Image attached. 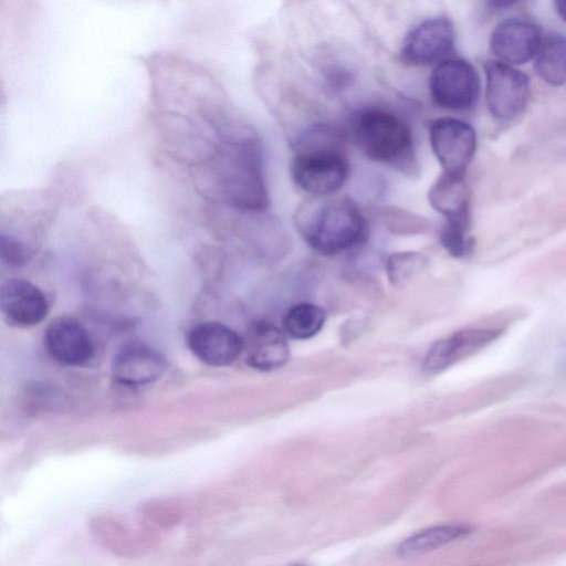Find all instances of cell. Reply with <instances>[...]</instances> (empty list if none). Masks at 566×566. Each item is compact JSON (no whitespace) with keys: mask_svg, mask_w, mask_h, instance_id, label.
Instances as JSON below:
<instances>
[{"mask_svg":"<svg viewBox=\"0 0 566 566\" xmlns=\"http://www.w3.org/2000/svg\"><path fill=\"white\" fill-rule=\"evenodd\" d=\"M564 365H565V369H566V358H565Z\"/></svg>","mask_w":566,"mask_h":566,"instance_id":"d4e9b609","label":"cell"},{"mask_svg":"<svg viewBox=\"0 0 566 566\" xmlns=\"http://www.w3.org/2000/svg\"><path fill=\"white\" fill-rule=\"evenodd\" d=\"M326 312L317 304L302 302L293 305L283 319L284 332L296 339L315 336L324 326Z\"/></svg>","mask_w":566,"mask_h":566,"instance_id":"d6986e66","label":"cell"},{"mask_svg":"<svg viewBox=\"0 0 566 566\" xmlns=\"http://www.w3.org/2000/svg\"><path fill=\"white\" fill-rule=\"evenodd\" d=\"M190 352L203 364L223 367L243 352V337L223 323L207 321L196 324L187 335Z\"/></svg>","mask_w":566,"mask_h":566,"instance_id":"30bf717a","label":"cell"},{"mask_svg":"<svg viewBox=\"0 0 566 566\" xmlns=\"http://www.w3.org/2000/svg\"><path fill=\"white\" fill-rule=\"evenodd\" d=\"M536 55V72L546 83L555 86L566 84V36L547 35Z\"/></svg>","mask_w":566,"mask_h":566,"instance_id":"e0dca14e","label":"cell"},{"mask_svg":"<svg viewBox=\"0 0 566 566\" xmlns=\"http://www.w3.org/2000/svg\"><path fill=\"white\" fill-rule=\"evenodd\" d=\"M454 28L446 17L428 18L405 36L401 60L409 65H429L443 61L454 46Z\"/></svg>","mask_w":566,"mask_h":566,"instance_id":"ba28073f","label":"cell"},{"mask_svg":"<svg viewBox=\"0 0 566 566\" xmlns=\"http://www.w3.org/2000/svg\"><path fill=\"white\" fill-rule=\"evenodd\" d=\"M220 168L221 192L229 203L248 211H262L268 207L262 157L254 139L230 144L221 156Z\"/></svg>","mask_w":566,"mask_h":566,"instance_id":"277c9868","label":"cell"},{"mask_svg":"<svg viewBox=\"0 0 566 566\" xmlns=\"http://www.w3.org/2000/svg\"><path fill=\"white\" fill-rule=\"evenodd\" d=\"M486 104L499 120H512L526 108L530 99L527 76L510 64L490 61L485 64Z\"/></svg>","mask_w":566,"mask_h":566,"instance_id":"52a82bcc","label":"cell"},{"mask_svg":"<svg viewBox=\"0 0 566 566\" xmlns=\"http://www.w3.org/2000/svg\"><path fill=\"white\" fill-rule=\"evenodd\" d=\"M294 221L307 245L322 255L345 252L366 235L364 214L346 196H312L298 206Z\"/></svg>","mask_w":566,"mask_h":566,"instance_id":"6da1fadb","label":"cell"},{"mask_svg":"<svg viewBox=\"0 0 566 566\" xmlns=\"http://www.w3.org/2000/svg\"><path fill=\"white\" fill-rule=\"evenodd\" d=\"M1 261L9 266H21L27 262L28 255L24 247L15 239L1 234Z\"/></svg>","mask_w":566,"mask_h":566,"instance_id":"7402d4cb","label":"cell"},{"mask_svg":"<svg viewBox=\"0 0 566 566\" xmlns=\"http://www.w3.org/2000/svg\"><path fill=\"white\" fill-rule=\"evenodd\" d=\"M284 331L268 322L254 323L243 337L247 363L259 370H272L284 365L290 355Z\"/></svg>","mask_w":566,"mask_h":566,"instance_id":"9a60e30c","label":"cell"},{"mask_svg":"<svg viewBox=\"0 0 566 566\" xmlns=\"http://www.w3.org/2000/svg\"><path fill=\"white\" fill-rule=\"evenodd\" d=\"M0 310L9 325L32 327L46 317L50 303L38 285L22 277H12L1 285Z\"/></svg>","mask_w":566,"mask_h":566,"instance_id":"7c38bea8","label":"cell"},{"mask_svg":"<svg viewBox=\"0 0 566 566\" xmlns=\"http://www.w3.org/2000/svg\"><path fill=\"white\" fill-rule=\"evenodd\" d=\"M469 532V527L454 524L430 527L403 541L398 547V553L403 557L423 555L467 535Z\"/></svg>","mask_w":566,"mask_h":566,"instance_id":"ac0fdd59","label":"cell"},{"mask_svg":"<svg viewBox=\"0 0 566 566\" xmlns=\"http://www.w3.org/2000/svg\"><path fill=\"white\" fill-rule=\"evenodd\" d=\"M479 91V75L474 66L459 57L441 61L429 78V92L433 103L449 111L471 109L478 101Z\"/></svg>","mask_w":566,"mask_h":566,"instance_id":"5b68a950","label":"cell"},{"mask_svg":"<svg viewBox=\"0 0 566 566\" xmlns=\"http://www.w3.org/2000/svg\"><path fill=\"white\" fill-rule=\"evenodd\" d=\"M559 17L566 22V0H554Z\"/></svg>","mask_w":566,"mask_h":566,"instance_id":"cb8c5ba5","label":"cell"},{"mask_svg":"<svg viewBox=\"0 0 566 566\" xmlns=\"http://www.w3.org/2000/svg\"><path fill=\"white\" fill-rule=\"evenodd\" d=\"M542 43L539 28L524 19H509L496 25L491 35V50L507 64H524L538 52Z\"/></svg>","mask_w":566,"mask_h":566,"instance_id":"5bb4252c","label":"cell"},{"mask_svg":"<svg viewBox=\"0 0 566 566\" xmlns=\"http://www.w3.org/2000/svg\"><path fill=\"white\" fill-rule=\"evenodd\" d=\"M336 137L326 126L311 128L300 137L291 176L300 189L313 197L336 193L348 178V161L336 147Z\"/></svg>","mask_w":566,"mask_h":566,"instance_id":"3957f363","label":"cell"},{"mask_svg":"<svg viewBox=\"0 0 566 566\" xmlns=\"http://www.w3.org/2000/svg\"><path fill=\"white\" fill-rule=\"evenodd\" d=\"M523 0H486L490 8L494 10H506L516 4L521 3Z\"/></svg>","mask_w":566,"mask_h":566,"instance_id":"603a6c76","label":"cell"},{"mask_svg":"<svg viewBox=\"0 0 566 566\" xmlns=\"http://www.w3.org/2000/svg\"><path fill=\"white\" fill-rule=\"evenodd\" d=\"M428 264L424 254L417 251L391 253L386 260V273L396 287H403L420 274Z\"/></svg>","mask_w":566,"mask_h":566,"instance_id":"ffe728a7","label":"cell"},{"mask_svg":"<svg viewBox=\"0 0 566 566\" xmlns=\"http://www.w3.org/2000/svg\"><path fill=\"white\" fill-rule=\"evenodd\" d=\"M505 324L502 319L491 321L484 325L462 328L439 340L426 356L424 370L440 371L479 352L503 334Z\"/></svg>","mask_w":566,"mask_h":566,"instance_id":"9c48e42d","label":"cell"},{"mask_svg":"<svg viewBox=\"0 0 566 566\" xmlns=\"http://www.w3.org/2000/svg\"><path fill=\"white\" fill-rule=\"evenodd\" d=\"M429 139L442 172L465 177L478 147L474 128L459 118L441 117L431 123Z\"/></svg>","mask_w":566,"mask_h":566,"instance_id":"8992f818","label":"cell"},{"mask_svg":"<svg viewBox=\"0 0 566 566\" xmlns=\"http://www.w3.org/2000/svg\"><path fill=\"white\" fill-rule=\"evenodd\" d=\"M48 354L64 366H84L94 356V343L87 329L74 317L52 319L43 334Z\"/></svg>","mask_w":566,"mask_h":566,"instance_id":"8fae6325","label":"cell"},{"mask_svg":"<svg viewBox=\"0 0 566 566\" xmlns=\"http://www.w3.org/2000/svg\"><path fill=\"white\" fill-rule=\"evenodd\" d=\"M381 217L385 224L394 233H421L430 227V222L423 217L400 208H386L382 210Z\"/></svg>","mask_w":566,"mask_h":566,"instance_id":"44dd1931","label":"cell"},{"mask_svg":"<svg viewBox=\"0 0 566 566\" xmlns=\"http://www.w3.org/2000/svg\"><path fill=\"white\" fill-rule=\"evenodd\" d=\"M352 135L356 146L370 160L409 176L419 172L411 128L391 111L381 107L359 111L352 122Z\"/></svg>","mask_w":566,"mask_h":566,"instance_id":"7a4b0ae2","label":"cell"},{"mask_svg":"<svg viewBox=\"0 0 566 566\" xmlns=\"http://www.w3.org/2000/svg\"><path fill=\"white\" fill-rule=\"evenodd\" d=\"M428 199L444 217V224L470 230L471 195L465 177L442 172L429 189Z\"/></svg>","mask_w":566,"mask_h":566,"instance_id":"2e32d148","label":"cell"},{"mask_svg":"<svg viewBox=\"0 0 566 566\" xmlns=\"http://www.w3.org/2000/svg\"><path fill=\"white\" fill-rule=\"evenodd\" d=\"M166 368L167 361L157 349L142 342H130L114 355L111 373L120 385L140 387L157 381Z\"/></svg>","mask_w":566,"mask_h":566,"instance_id":"4fadbf2b","label":"cell"}]
</instances>
